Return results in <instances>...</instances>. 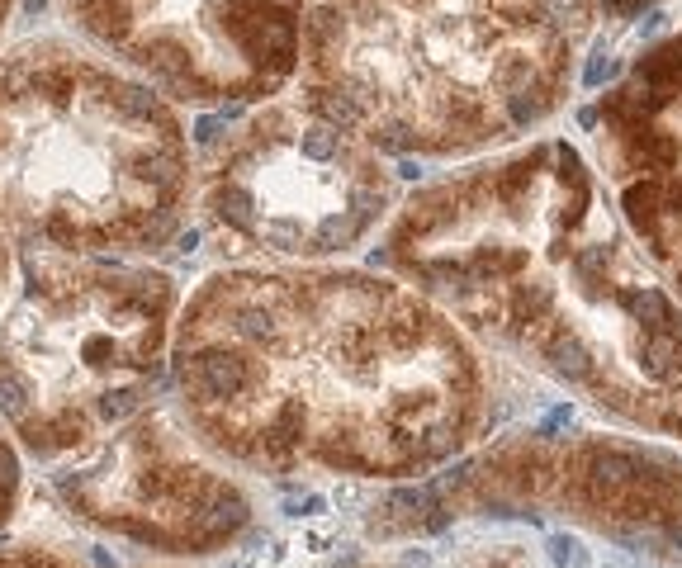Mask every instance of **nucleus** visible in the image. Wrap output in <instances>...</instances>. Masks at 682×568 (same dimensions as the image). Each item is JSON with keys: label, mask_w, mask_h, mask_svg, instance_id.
<instances>
[{"label": "nucleus", "mask_w": 682, "mask_h": 568, "mask_svg": "<svg viewBox=\"0 0 682 568\" xmlns=\"http://www.w3.org/2000/svg\"><path fill=\"white\" fill-rule=\"evenodd\" d=\"M664 204H668V213H673V218H682V180H673V185H668Z\"/></svg>", "instance_id": "obj_19"}, {"label": "nucleus", "mask_w": 682, "mask_h": 568, "mask_svg": "<svg viewBox=\"0 0 682 568\" xmlns=\"http://www.w3.org/2000/svg\"><path fill=\"white\" fill-rule=\"evenodd\" d=\"M204 228L233 256H332L384 218L389 185L346 133L308 109L247 114L195 180Z\"/></svg>", "instance_id": "obj_4"}, {"label": "nucleus", "mask_w": 682, "mask_h": 568, "mask_svg": "<svg viewBox=\"0 0 682 568\" xmlns=\"http://www.w3.org/2000/svg\"><path fill=\"white\" fill-rule=\"evenodd\" d=\"M640 479V460L626 455V450H597L593 460H588V483H593L597 497H611L630 488V483Z\"/></svg>", "instance_id": "obj_8"}, {"label": "nucleus", "mask_w": 682, "mask_h": 568, "mask_svg": "<svg viewBox=\"0 0 682 568\" xmlns=\"http://www.w3.org/2000/svg\"><path fill=\"white\" fill-rule=\"evenodd\" d=\"M640 81L645 86H664V90L682 86V38H668L654 53L640 57Z\"/></svg>", "instance_id": "obj_10"}, {"label": "nucleus", "mask_w": 682, "mask_h": 568, "mask_svg": "<svg viewBox=\"0 0 682 568\" xmlns=\"http://www.w3.org/2000/svg\"><path fill=\"white\" fill-rule=\"evenodd\" d=\"M682 360V337L678 332H649L645 337V370L654 379H673Z\"/></svg>", "instance_id": "obj_13"}, {"label": "nucleus", "mask_w": 682, "mask_h": 568, "mask_svg": "<svg viewBox=\"0 0 682 568\" xmlns=\"http://www.w3.org/2000/svg\"><path fill=\"white\" fill-rule=\"evenodd\" d=\"M0 568H86L67 559L57 550H43V545H15V550H0Z\"/></svg>", "instance_id": "obj_14"}, {"label": "nucleus", "mask_w": 682, "mask_h": 568, "mask_svg": "<svg viewBox=\"0 0 682 568\" xmlns=\"http://www.w3.org/2000/svg\"><path fill=\"white\" fill-rule=\"evenodd\" d=\"M607 71H611L607 53H597V57H593V67H588V76H583V81H588V86H602V76H607Z\"/></svg>", "instance_id": "obj_18"}, {"label": "nucleus", "mask_w": 682, "mask_h": 568, "mask_svg": "<svg viewBox=\"0 0 682 568\" xmlns=\"http://www.w3.org/2000/svg\"><path fill=\"white\" fill-rule=\"evenodd\" d=\"M659 204H664V185H654V180L630 185V190H626L630 228H635V232H654V223H659Z\"/></svg>", "instance_id": "obj_12"}, {"label": "nucleus", "mask_w": 682, "mask_h": 568, "mask_svg": "<svg viewBox=\"0 0 682 568\" xmlns=\"http://www.w3.org/2000/svg\"><path fill=\"white\" fill-rule=\"evenodd\" d=\"M195 199L180 109L67 38L0 53V223L90 256L162 251Z\"/></svg>", "instance_id": "obj_2"}, {"label": "nucleus", "mask_w": 682, "mask_h": 568, "mask_svg": "<svg viewBox=\"0 0 682 568\" xmlns=\"http://www.w3.org/2000/svg\"><path fill=\"white\" fill-rule=\"evenodd\" d=\"M62 507L133 550L204 559L252 526V497L171 408H143L53 474Z\"/></svg>", "instance_id": "obj_6"}, {"label": "nucleus", "mask_w": 682, "mask_h": 568, "mask_svg": "<svg viewBox=\"0 0 682 568\" xmlns=\"http://www.w3.org/2000/svg\"><path fill=\"white\" fill-rule=\"evenodd\" d=\"M176 280L0 223V422L24 455L72 460L138 417L171 365Z\"/></svg>", "instance_id": "obj_3"}, {"label": "nucleus", "mask_w": 682, "mask_h": 568, "mask_svg": "<svg viewBox=\"0 0 682 568\" xmlns=\"http://www.w3.org/2000/svg\"><path fill=\"white\" fill-rule=\"evenodd\" d=\"M540 355H545V360H550V370H555L559 379H569V384L593 379V351H588L578 337H569V332H555V337L540 346Z\"/></svg>", "instance_id": "obj_9"}, {"label": "nucleus", "mask_w": 682, "mask_h": 568, "mask_svg": "<svg viewBox=\"0 0 682 568\" xmlns=\"http://www.w3.org/2000/svg\"><path fill=\"white\" fill-rule=\"evenodd\" d=\"M607 5H616V10H635L640 0H607Z\"/></svg>", "instance_id": "obj_21"}, {"label": "nucleus", "mask_w": 682, "mask_h": 568, "mask_svg": "<svg viewBox=\"0 0 682 568\" xmlns=\"http://www.w3.org/2000/svg\"><path fill=\"white\" fill-rule=\"evenodd\" d=\"M621 303H626L640 322H649V332H678L682 337L678 318H673V308H668V299L659 294V289H635V294H626Z\"/></svg>", "instance_id": "obj_11"}, {"label": "nucleus", "mask_w": 682, "mask_h": 568, "mask_svg": "<svg viewBox=\"0 0 682 568\" xmlns=\"http://www.w3.org/2000/svg\"><path fill=\"white\" fill-rule=\"evenodd\" d=\"M57 10L176 109L270 100L304 57V0H57Z\"/></svg>", "instance_id": "obj_5"}, {"label": "nucleus", "mask_w": 682, "mask_h": 568, "mask_svg": "<svg viewBox=\"0 0 682 568\" xmlns=\"http://www.w3.org/2000/svg\"><path fill=\"white\" fill-rule=\"evenodd\" d=\"M602 266H607V247H602V242H597V247H588V251H578V270H583L588 280H593Z\"/></svg>", "instance_id": "obj_17"}, {"label": "nucleus", "mask_w": 682, "mask_h": 568, "mask_svg": "<svg viewBox=\"0 0 682 568\" xmlns=\"http://www.w3.org/2000/svg\"><path fill=\"white\" fill-rule=\"evenodd\" d=\"M635 157H645V166H673L678 161V147L673 138H659V133H635Z\"/></svg>", "instance_id": "obj_15"}, {"label": "nucleus", "mask_w": 682, "mask_h": 568, "mask_svg": "<svg viewBox=\"0 0 682 568\" xmlns=\"http://www.w3.org/2000/svg\"><path fill=\"white\" fill-rule=\"evenodd\" d=\"M550 559H555L559 568H569V564H583V554H578V545L574 540H564V535H555V540H550Z\"/></svg>", "instance_id": "obj_16"}, {"label": "nucleus", "mask_w": 682, "mask_h": 568, "mask_svg": "<svg viewBox=\"0 0 682 568\" xmlns=\"http://www.w3.org/2000/svg\"><path fill=\"white\" fill-rule=\"evenodd\" d=\"M19 497H24V450L15 445L10 426L0 422V531L15 521Z\"/></svg>", "instance_id": "obj_7"}, {"label": "nucleus", "mask_w": 682, "mask_h": 568, "mask_svg": "<svg viewBox=\"0 0 682 568\" xmlns=\"http://www.w3.org/2000/svg\"><path fill=\"white\" fill-rule=\"evenodd\" d=\"M176 412L252 474H417L455 455L479 374L446 322L341 270H214L171 332Z\"/></svg>", "instance_id": "obj_1"}, {"label": "nucleus", "mask_w": 682, "mask_h": 568, "mask_svg": "<svg viewBox=\"0 0 682 568\" xmlns=\"http://www.w3.org/2000/svg\"><path fill=\"white\" fill-rule=\"evenodd\" d=\"M19 0H0V38H5V29H10V15H15Z\"/></svg>", "instance_id": "obj_20"}]
</instances>
